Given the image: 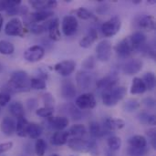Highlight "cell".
<instances>
[{
  "instance_id": "cell-54",
  "label": "cell",
  "mask_w": 156,
  "mask_h": 156,
  "mask_svg": "<svg viewBox=\"0 0 156 156\" xmlns=\"http://www.w3.org/2000/svg\"><path fill=\"white\" fill-rule=\"evenodd\" d=\"M3 71V65H2V63L0 62V73Z\"/></svg>"
},
{
  "instance_id": "cell-56",
  "label": "cell",
  "mask_w": 156,
  "mask_h": 156,
  "mask_svg": "<svg viewBox=\"0 0 156 156\" xmlns=\"http://www.w3.org/2000/svg\"><path fill=\"white\" fill-rule=\"evenodd\" d=\"M50 156H59V155H58V154H52V155H50Z\"/></svg>"
},
{
  "instance_id": "cell-26",
  "label": "cell",
  "mask_w": 156,
  "mask_h": 156,
  "mask_svg": "<svg viewBox=\"0 0 156 156\" xmlns=\"http://www.w3.org/2000/svg\"><path fill=\"white\" fill-rule=\"evenodd\" d=\"M16 133L19 137H26L27 136V128L29 122L27 121L25 117H20L16 119Z\"/></svg>"
},
{
  "instance_id": "cell-7",
  "label": "cell",
  "mask_w": 156,
  "mask_h": 156,
  "mask_svg": "<svg viewBox=\"0 0 156 156\" xmlns=\"http://www.w3.org/2000/svg\"><path fill=\"white\" fill-rule=\"evenodd\" d=\"M75 105L80 110L93 109L96 107L97 101L92 93H83L76 99Z\"/></svg>"
},
{
  "instance_id": "cell-30",
  "label": "cell",
  "mask_w": 156,
  "mask_h": 156,
  "mask_svg": "<svg viewBox=\"0 0 156 156\" xmlns=\"http://www.w3.org/2000/svg\"><path fill=\"white\" fill-rule=\"evenodd\" d=\"M8 110H9L10 113L12 114V116H14L16 119H18L20 117H24V115H25L24 106L20 101H15V102L11 103Z\"/></svg>"
},
{
  "instance_id": "cell-53",
  "label": "cell",
  "mask_w": 156,
  "mask_h": 156,
  "mask_svg": "<svg viewBox=\"0 0 156 156\" xmlns=\"http://www.w3.org/2000/svg\"><path fill=\"white\" fill-rule=\"evenodd\" d=\"M106 156H116L115 154H112V152H108L107 153V154H106Z\"/></svg>"
},
{
  "instance_id": "cell-42",
  "label": "cell",
  "mask_w": 156,
  "mask_h": 156,
  "mask_svg": "<svg viewBox=\"0 0 156 156\" xmlns=\"http://www.w3.org/2000/svg\"><path fill=\"white\" fill-rule=\"evenodd\" d=\"M76 15L81 18V19H84V20H88V19H91V18H95L94 15L90 11L88 10L87 8L85 7H80L76 10Z\"/></svg>"
},
{
  "instance_id": "cell-31",
  "label": "cell",
  "mask_w": 156,
  "mask_h": 156,
  "mask_svg": "<svg viewBox=\"0 0 156 156\" xmlns=\"http://www.w3.org/2000/svg\"><path fill=\"white\" fill-rule=\"evenodd\" d=\"M54 15L53 11L50 10H40V11H37L31 14V18L34 22L38 23L44 20H47L48 17L52 16Z\"/></svg>"
},
{
  "instance_id": "cell-21",
  "label": "cell",
  "mask_w": 156,
  "mask_h": 156,
  "mask_svg": "<svg viewBox=\"0 0 156 156\" xmlns=\"http://www.w3.org/2000/svg\"><path fill=\"white\" fill-rule=\"evenodd\" d=\"M31 6H33L36 9L40 10H48L51 8H55L58 5L57 1L55 0H31L30 2Z\"/></svg>"
},
{
  "instance_id": "cell-50",
  "label": "cell",
  "mask_w": 156,
  "mask_h": 156,
  "mask_svg": "<svg viewBox=\"0 0 156 156\" xmlns=\"http://www.w3.org/2000/svg\"><path fill=\"white\" fill-rule=\"evenodd\" d=\"M143 103L149 109H154L155 107V101L153 98H145L143 101Z\"/></svg>"
},
{
  "instance_id": "cell-25",
  "label": "cell",
  "mask_w": 156,
  "mask_h": 156,
  "mask_svg": "<svg viewBox=\"0 0 156 156\" xmlns=\"http://www.w3.org/2000/svg\"><path fill=\"white\" fill-rule=\"evenodd\" d=\"M146 87L144 82L141 78L135 77L133 80V84L131 87V94L133 95H137V94H143L146 91Z\"/></svg>"
},
{
  "instance_id": "cell-4",
  "label": "cell",
  "mask_w": 156,
  "mask_h": 156,
  "mask_svg": "<svg viewBox=\"0 0 156 156\" xmlns=\"http://www.w3.org/2000/svg\"><path fill=\"white\" fill-rule=\"evenodd\" d=\"M122 27V21L118 16H114L109 20L105 21L101 25V31L105 37H113L116 35Z\"/></svg>"
},
{
  "instance_id": "cell-44",
  "label": "cell",
  "mask_w": 156,
  "mask_h": 156,
  "mask_svg": "<svg viewBox=\"0 0 156 156\" xmlns=\"http://www.w3.org/2000/svg\"><path fill=\"white\" fill-rule=\"evenodd\" d=\"M95 63H96V60H95L94 57L90 56V57L87 58L86 59H84V61L82 62V67L87 69H92L95 67Z\"/></svg>"
},
{
  "instance_id": "cell-24",
  "label": "cell",
  "mask_w": 156,
  "mask_h": 156,
  "mask_svg": "<svg viewBox=\"0 0 156 156\" xmlns=\"http://www.w3.org/2000/svg\"><path fill=\"white\" fill-rule=\"evenodd\" d=\"M139 27L146 31H153L155 29V18L154 16H144L139 21Z\"/></svg>"
},
{
  "instance_id": "cell-9",
  "label": "cell",
  "mask_w": 156,
  "mask_h": 156,
  "mask_svg": "<svg viewBox=\"0 0 156 156\" xmlns=\"http://www.w3.org/2000/svg\"><path fill=\"white\" fill-rule=\"evenodd\" d=\"M77 85L81 90L90 89L94 82V75L89 71L80 70L76 75Z\"/></svg>"
},
{
  "instance_id": "cell-3",
  "label": "cell",
  "mask_w": 156,
  "mask_h": 156,
  "mask_svg": "<svg viewBox=\"0 0 156 156\" xmlns=\"http://www.w3.org/2000/svg\"><path fill=\"white\" fill-rule=\"evenodd\" d=\"M68 146L75 152L89 153L96 148V143L95 141L85 140L82 138H73L68 141Z\"/></svg>"
},
{
  "instance_id": "cell-32",
  "label": "cell",
  "mask_w": 156,
  "mask_h": 156,
  "mask_svg": "<svg viewBox=\"0 0 156 156\" xmlns=\"http://www.w3.org/2000/svg\"><path fill=\"white\" fill-rule=\"evenodd\" d=\"M129 144L134 148H145L147 147V140L143 135H134L129 139Z\"/></svg>"
},
{
  "instance_id": "cell-5",
  "label": "cell",
  "mask_w": 156,
  "mask_h": 156,
  "mask_svg": "<svg viewBox=\"0 0 156 156\" xmlns=\"http://www.w3.org/2000/svg\"><path fill=\"white\" fill-rule=\"evenodd\" d=\"M112 43L108 39L101 40L96 47L97 58L101 62H107L112 57Z\"/></svg>"
},
{
  "instance_id": "cell-41",
  "label": "cell",
  "mask_w": 156,
  "mask_h": 156,
  "mask_svg": "<svg viewBox=\"0 0 156 156\" xmlns=\"http://www.w3.org/2000/svg\"><path fill=\"white\" fill-rule=\"evenodd\" d=\"M54 113V108L53 107H43L39 108L36 111V114L42 118H50L53 116Z\"/></svg>"
},
{
  "instance_id": "cell-12",
  "label": "cell",
  "mask_w": 156,
  "mask_h": 156,
  "mask_svg": "<svg viewBox=\"0 0 156 156\" xmlns=\"http://www.w3.org/2000/svg\"><path fill=\"white\" fill-rule=\"evenodd\" d=\"M75 68L76 62L72 59L60 61L54 66V69L56 70V72L63 77H68L72 74L75 70Z\"/></svg>"
},
{
  "instance_id": "cell-14",
  "label": "cell",
  "mask_w": 156,
  "mask_h": 156,
  "mask_svg": "<svg viewBox=\"0 0 156 156\" xmlns=\"http://www.w3.org/2000/svg\"><path fill=\"white\" fill-rule=\"evenodd\" d=\"M143 66H144V63L141 59L133 58V59H131L130 61L126 62L123 65L122 70L127 75H134L142 70Z\"/></svg>"
},
{
  "instance_id": "cell-37",
  "label": "cell",
  "mask_w": 156,
  "mask_h": 156,
  "mask_svg": "<svg viewBox=\"0 0 156 156\" xmlns=\"http://www.w3.org/2000/svg\"><path fill=\"white\" fill-rule=\"evenodd\" d=\"M47 151V144L43 139L38 138L35 144V153L37 156H44Z\"/></svg>"
},
{
  "instance_id": "cell-28",
  "label": "cell",
  "mask_w": 156,
  "mask_h": 156,
  "mask_svg": "<svg viewBox=\"0 0 156 156\" xmlns=\"http://www.w3.org/2000/svg\"><path fill=\"white\" fill-rule=\"evenodd\" d=\"M89 131L90 135L93 138H101L103 137L105 135L106 132L105 130H103V128L101 126V124L97 122H90V125H89Z\"/></svg>"
},
{
  "instance_id": "cell-29",
  "label": "cell",
  "mask_w": 156,
  "mask_h": 156,
  "mask_svg": "<svg viewBox=\"0 0 156 156\" xmlns=\"http://www.w3.org/2000/svg\"><path fill=\"white\" fill-rule=\"evenodd\" d=\"M137 119L139 122L145 125H155L156 119L155 115L147 112H141L137 115Z\"/></svg>"
},
{
  "instance_id": "cell-6",
  "label": "cell",
  "mask_w": 156,
  "mask_h": 156,
  "mask_svg": "<svg viewBox=\"0 0 156 156\" xmlns=\"http://www.w3.org/2000/svg\"><path fill=\"white\" fill-rule=\"evenodd\" d=\"M5 33L7 36H24V27L23 23L18 17H14L10 19L5 27Z\"/></svg>"
},
{
  "instance_id": "cell-11",
  "label": "cell",
  "mask_w": 156,
  "mask_h": 156,
  "mask_svg": "<svg viewBox=\"0 0 156 156\" xmlns=\"http://www.w3.org/2000/svg\"><path fill=\"white\" fill-rule=\"evenodd\" d=\"M44 55L45 49L38 45L32 46L24 52V58L28 62H37L42 59Z\"/></svg>"
},
{
  "instance_id": "cell-8",
  "label": "cell",
  "mask_w": 156,
  "mask_h": 156,
  "mask_svg": "<svg viewBox=\"0 0 156 156\" xmlns=\"http://www.w3.org/2000/svg\"><path fill=\"white\" fill-rule=\"evenodd\" d=\"M115 52L117 53L118 56L121 58H128L133 54L134 51V48L131 42L130 37H127L123 39H122L114 48Z\"/></svg>"
},
{
  "instance_id": "cell-22",
  "label": "cell",
  "mask_w": 156,
  "mask_h": 156,
  "mask_svg": "<svg viewBox=\"0 0 156 156\" xmlns=\"http://www.w3.org/2000/svg\"><path fill=\"white\" fill-rule=\"evenodd\" d=\"M69 133L68 132H63V131H57L50 139V142L53 145L56 146H60V145H64L68 143V139H69Z\"/></svg>"
},
{
  "instance_id": "cell-27",
  "label": "cell",
  "mask_w": 156,
  "mask_h": 156,
  "mask_svg": "<svg viewBox=\"0 0 156 156\" xmlns=\"http://www.w3.org/2000/svg\"><path fill=\"white\" fill-rule=\"evenodd\" d=\"M43 133L42 127L35 122H31L28 124L27 128V136L33 140H37Z\"/></svg>"
},
{
  "instance_id": "cell-52",
  "label": "cell",
  "mask_w": 156,
  "mask_h": 156,
  "mask_svg": "<svg viewBox=\"0 0 156 156\" xmlns=\"http://www.w3.org/2000/svg\"><path fill=\"white\" fill-rule=\"evenodd\" d=\"M141 2H142L141 0H133V4H141Z\"/></svg>"
},
{
  "instance_id": "cell-2",
  "label": "cell",
  "mask_w": 156,
  "mask_h": 156,
  "mask_svg": "<svg viewBox=\"0 0 156 156\" xmlns=\"http://www.w3.org/2000/svg\"><path fill=\"white\" fill-rule=\"evenodd\" d=\"M127 93V90L123 86H115L114 88L104 90L101 93V99L104 105L112 107L122 101Z\"/></svg>"
},
{
  "instance_id": "cell-1",
  "label": "cell",
  "mask_w": 156,
  "mask_h": 156,
  "mask_svg": "<svg viewBox=\"0 0 156 156\" xmlns=\"http://www.w3.org/2000/svg\"><path fill=\"white\" fill-rule=\"evenodd\" d=\"M6 89L8 91L16 92H27L30 90V78L27 73L23 70L15 71L10 80L7 82Z\"/></svg>"
},
{
  "instance_id": "cell-18",
  "label": "cell",
  "mask_w": 156,
  "mask_h": 156,
  "mask_svg": "<svg viewBox=\"0 0 156 156\" xmlns=\"http://www.w3.org/2000/svg\"><path fill=\"white\" fill-rule=\"evenodd\" d=\"M48 30L50 39L54 41L60 40V31H59V20L58 18H53L48 24Z\"/></svg>"
},
{
  "instance_id": "cell-39",
  "label": "cell",
  "mask_w": 156,
  "mask_h": 156,
  "mask_svg": "<svg viewBox=\"0 0 156 156\" xmlns=\"http://www.w3.org/2000/svg\"><path fill=\"white\" fill-rule=\"evenodd\" d=\"M141 106V103L137 101V100H133V99H130L128 100L124 105H123V109L125 110V112H133L137 111Z\"/></svg>"
},
{
  "instance_id": "cell-55",
  "label": "cell",
  "mask_w": 156,
  "mask_h": 156,
  "mask_svg": "<svg viewBox=\"0 0 156 156\" xmlns=\"http://www.w3.org/2000/svg\"><path fill=\"white\" fill-rule=\"evenodd\" d=\"M148 3H150V4H155V1L154 0H149Z\"/></svg>"
},
{
  "instance_id": "cell-36",
  "label": "cell",
  "mask_w": 156,
  "mask_h": 156,
  "mask_svg": "<svg viewBox=\"0 0 156 156\" xmlns=\"http://www.w3.org/2000/svg\"><path fill=\"white\" fill-rule=\"evenodd\" d=\"M15 50L14 45L6 40L0 41V53L3 55H11Z\"/></svg>"
},
{
  "instance_id": "cell-16",
  "label": "cell",
  "mask_w": 156,
  "mask_h": 156,
  "mask_svg": "<svg viewBox=\"0 0 156 156\" xmlns=\"http://www.w3.org/2000/svg\"><path fill=\"white\" fill-rule=\"evenodd\" d=\"M60 90H61L62 97L65 99H68V100L73 99L77 94L76 87L71 80H63L61 83Z\"/></svg>"
},
{
  "instance_id": "cell-34",
  "label": "cell",
  "mask_w": 156,
  "mask_h": 156,
  "mask_svg": "<svg viewBox=\"0 0 156 156\" xmlns=\"http://www.w3.org/2000/svg\"><path fill=\"white\" fill-rule=\"evenodd\" d=\"M142 80L145 84L146 90H152L153 89H154V87H155V75L153 72L145 73Z\"/></svg>"
},
{
  "instance_id": "cell-46",
  "label": "cell",
  "mask_w": 156,
  "mask_h": 156,
  "mask_svg": "<svg viewBox=\"0 0 156 156\" xmlns=\"http://www.w3.org/2000/svg\"><path fill=\"white\" fill-rule=\"evenodd\" d=\"M147 135H148V137H149V139H150V143H151V144H152V147L154 148V149H156V132H155V129H150V130H148L147 131Z\"/></svg>"
},
{
  "instance_id": "cell-38",
  "label": "cell",
  "mask_w": 156,
  "mask_h": 156,
  "mask_svg": "<svg viewBox=\"0 0 156 156\" xmlns=\"http://www.w3.org/2000/svg\"><path fill=\"white\" fill-rule=\"evenodd\" d=\"M47 84L45 80H43L42 78L37 77V78H32L30 79V88L34 89V90H44L46 89Z\"/></svg>"
},
{
  "instance_id": "cell-23",
  "label": "cell",
  "mask_w": 156,
  "mask_h": 156,
  "mask_svg": "<svg viewBox=\"0 0 156 156\" xmlns=\"http://www.w3.org/2000/svg\"><path fill=\"white\" fill-rule=\"evenodd\" d=\"M130 39H131V42L134 48V50L135 49H140L144 44H145V41H146V36L141 32V31H137L135 33H133L131 37H130Z\"/></svg>"
},
{
  "instance_id": "cell-33",
  "label": "cell",
  "mask_w": 156,
  "mask_h": 156,
  "mask_svg": "<svg viewBox=\"0 0 156 156\" xmlns=\"http://www.w3.org/2000/svg\"><path fill=\"white\" fill-rule=\"evenodd\" d=\"M69 135L75 137V138H81L82 136L86 135L87 130L84 125L82 124H74L70 127L69 131L68 132Z\"/></svg>"
},
{
  "instance_id": "cell-35",
  "label": "cell",
  "mask_w": 156,
  "mask_h": 156,
  "mask_svg": "<svg viewBox=\"0 0 156 156\" xmlns=\"http://www.w3.org/2000/svg\"><path fill=\"white\" fill-rule=\"evenodd\" d=\"M107 144L111 151L116 152V151L120 150V148L122 147V140L120 137L111 136L107 141Z\"/></svg>"
},
{
  "instance_id": "cell-13",
  "label": "cell",
  "mask_w": 156,
  "mask_h": 156,
  "mask_svg": "<svg viewBox=\"0 0 156 156\" xmlns=\"http://www.w3.org/2000/svg\"><path fill=\"white\" fill-rule=\"evenodd\" d=\"M118 81H119L118 76L115 74H111L99 80L96 82V86L99 90H101L102 91H104V90H111L114 88L115 86H117Z\"/></svg>"
},
{
  "instance_id": "cell-20",
  "label": "cell",
  "mask_w": 156,
  "mask_h": 156,
  "mask_svg": "<svg viewBox=\"0 0 156 156\" xmlns=\"http://www.w3.org/2000/svg\"><path fill=\"white\" fill-rule=\"evenodd\" d=\"M48 123L50 126L57 130V131H62L69 125V119L67 117L63 116H57V117H50L48 118Z\"/></svg>"
},
{
  "instance_id": "cell-19",
  "label": "cell",
  "mask_w": 156,
  "mask_h": 156,
  "mask_svg": "<svg viewBox=\"0 0 156 156\" xmlns=\"http://www.w3.org/2000/svg\"><path fill=\"white\" fill-rule=\"evenodd\" d=\"M98 38V33L97 30L93 27H90L86 34L85 37H83L80 41V46L84 48H89L92 46V44L97 40Z\"/></svg>"
},
{
  "instance_id": "cell-43",
  "label": "cell",
  "mask_w": 156,
  "mask_h": 156,
  "mask_svg": "<svg viewBox=\"0 0 156 156\" xmlns=\"http://www.w3.org/2000/svg\"><path fill=\"white\" fill-rule=\"evenodd\" d=\"M149 152V150L147 149V147L145 148H134V147H129L127 150V153L129 156H144L147 153Z\"/></svg>"
},
{
  "instance_id": "cell-17",
  "label": "cell",
  "mask_w": 156,
  "mask_h": 156,
  "mask_svg": "<svg viewBox=\"0 0 156 156\" xmlns=\"http://www.w3.org/2000/svg\"><path fill=\"white\" fill-rule=\"evenodd\" d=\"M16 122L14 119L9 118V117H5L3 119L2 122H1V132L6 135V136H11L16 133Z\"/></svg>"
},
{
  "instance_id": "cell-10",
  "label": "cell",
  "mask_w": 156,
  "mask_h": 156,
  "mask_svg": "<svg viewBox=\"0 0 156 156\" xmlns=\"http://www.w3.org/2000/svg\"><path fill=\"white\" fill-rule=\"evenodd\" d=\"M79 23L74 16H65L62 20V31L63 33L69 37L73 36L78 30Z\"/></svg>"
},
{
  "instance_id": "cell-15",
  "label": "cell",
  "mask_w": 156,
  "mask_h": 156,
  "mask_svg": "<svg viewBox=\"0 0 156 156\" xmlns=\"http://www.w3.org/2000/svg\"><path fill=\"white\" fill-rule=\"evenodd\" d=\"M125 126L124 121L121 119H112V118H106L103 121V129L106 132H114L122 129Z\"/></svg>"
},
{
  "instance_id": "cell-57",
  "label": "cell",
  "mask_w": 156,
  "mask_h": 156,
  "mask_svg": "<svg viewBox=\"0 0 156 156\" xmlns=\"http://www.w3.org/2000/svg\"><path fill=\"white\" fill-rule=\"evenodd\" d=\"M0 110H1V107H0Z\"/></svg>"
},
{
  "instance_id": "cell-51",
  "label": "cell",
  "mask_w": 156,
  "mask_h": 156,
  "mask_svg": "<svg viewBox=\"0 0 156 156\" xmlns=\"http://www.w3.org/2000/svg\"><path fill=\"white\" fill-rule=\"evenodd\" d=\"M3 21H4V19H3V16H2V15L0 14V31H1V29H2V27H3Z\"/></svg>"
},
{
  "instance_id": "cell-47",
  "label": "cell",
  "mask_w": 156,
  "mask_h": 156,
  "mask_svg": "<svg viewBox=\"0 0 156 156\" xmlns=\"http://www.w3.org/2000/svg\"><path fill=\"white\" fill-rule=\"evenodd\" d=\"M11 100V97L9 93L7 92H0V107L1 106H5L7 103H9Z\"/></svg>"
},
{
  "instance_id": "cell-48",
  "label": "cell",
  "mask_w": 156,
  "mask_h": 156,
  "mask_svg": "<svg viewBox=\"0 0 156 156\" xmlns=\"http://www.w3.org/2000/svg\"><path fill=\"white\" fill-rule=\"evenodd\" d=\"M43 101H44L45 104H47L46 107H53L52 105L54 103V99L50 93H45L43 95Z\"/></svg>"
},
{
  "instance_id": "cell-49",
  "label": "cell",
  "mask_w": 156,
  "mask_h": 156,
  "mask_svg": "<svg viewBox=\"0 0 156 156\" xmlns=\"http://www.w3.org/2000/svg\"><path fill=\"white\" fill-rule=\"evenodd\" d=\"M13 147V143L12 142H8V143H4V144H0V154L9 151L11 148Z\"/></svg>"
},
{
  "instance_id": "cell-45",
  "label": "cell",
  "mask_w": 156,
  "mask_h": 156,
  "mask_svg": "<svg viewBox=\"0 0 156 156\" xmlns=\"http://www.w3.org/2000/svg\"><path fill=\"white\" fill-rule=\"evenodd\" d=\"M46 30V27L44 25H41V24H38V23H35L33 24L31 27H30V31L36 35H38V34H41L43 33L44 31Z\"/></svg>"
},
{
  "instance_id": "cell-40",
  "label": "cell",
  "mask_w": 156,
  "mask_h": 156,
  "mask_svg": "<svg viewBox=\"0 0 156 156\" xmlns=\"http://www.w3.org/2000/svg\"><path fill=\"white\" fill-rule=\"evenodd\" d=\"M67 110H68V112L69 114V116L73 119V120H80L81 117H82V114H81V112L80 111L79 108H77L76 105L74 104H69L67 106Z\"/></svg>"
}]
</instances>
